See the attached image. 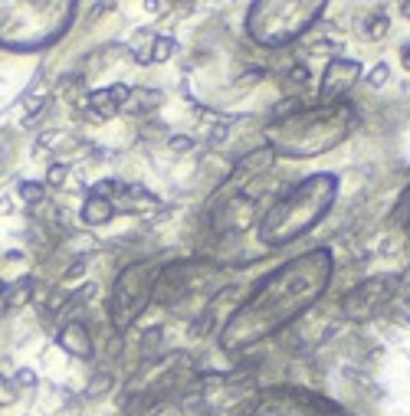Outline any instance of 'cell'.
Instances as JSON below:
<instances>
[{
    "label": "cell",
    "mask_w": 410,
    "mask_h": 416,
    "mask_svg": "<svg viewBox=\"0 0 410 416\" xmlns=\"http://www.w3.org/2000/svg\"><path fill=\"white\" fill-rule=\"evenodd\" d=\"M174 56V40H154L151 43V60L164 62V60H171Z\"/></svg>",
    "instance_id": "obj_10"
},
{
    "label": "cell",
    "mask_w": 410,
    "mask_h": 416,
    "mask_svg": "<svg viewBox=\"0 0 410 416\" xmlns=\"http://www.w3.org/2000/svg\"><path fill=\"white\" fill-rule=\"evenodd\" d=\"M358 72H361V66H358V62H351V60L332 62V66L325 69V79H322V99L342 95L345 89L355 82V76H358Z\"/></svg>",
    "instance_id": "obj_6"
},
{
    "label": "cell",
    "mask_w": 410,
    "mask_h": 416,
    "mask_svg": "<svg viewBox=\"0 0 410 416\" xmlns=\"http://www.w3.org/2000/svg\"><path fill=\"white\" fill-rule=\"evenodd\" d=\"M384 33H387V20L384 17L367 20V26H365V36H367V40H381Z\"/></svg>",
    "instance_id": "obj_11"
},
{
    "label": "cell",
    "mask_w": 410,
    "mask_h": 416,
    "mask_svg": "<svg viewBox=\"0 0 410 416\" xmlns=\"http://www.w3.org/2000/svg\"><path fill=\"white\" fill-rule=\"evenodd\" d=\"M20 197H23L26 204H40V200H43V187H40V184H23V187H20Z\"/></svg>",
    "instance_id": "obj_12"
},
{
    "label": "cell",
    "mask_w": 410,
    "mask_h": 416,
    "mask_svg": "<svg viewBox=\"0 0 410 416\" xmlns=\"http://www.w3.org/2000/svg\"><path fill=\"white\" fill-rule=\"evenodd\" d=\"M151 282H154V266L151 263L135 266V269H129L119 279L115 295H112V318H115L119 328H125V324L145 308L148 295H151Z\"/></svg>",
    "instance_id": "obj_5"
},
{
    "label": "cell",
    "mask_w": 410,
    "mask_h": 416,
    "mask_svg": "<svg viewBox=\"0 0 410 416\" xmlns=\"http://www.w3.org/2000/svg\"><path fill=\"white\" fill-rule=\"evenodd\" d=\"M63 177H66V168H63V164H60V168H50V180H53V184H63Z\"/></svg>",
    "instance_id": "obj_14"
},
{
    "label": "cell",
    "mask_w": 410,
    "mask_h": 416,
    "mask_svg": "<svg viewBox=\"0 0 410 416\" xmlns=\"http://www.w3.org/2000/svg\"><path fill=\"white\" fill-rule=\"evenodd\" d=\"M4 7L10 17L0 13V43L17 50L56 40L72 13L69 4H4Z\"/></svg>",
    "instance_id": "obj_3"
},
{
    "label": "cell",
    "mask_w": 410,
    "mask_h": 416,
    "mask_svg": "<svg viewBox=\"0 0 410 416\" xmlns=\"http://www.w3.org/2000/svg\"><path fill=\"white\" fill-rule=\"evenodd\" d=\"M60 344L69 351V354H76V357L92 354V338H89V328L82 322L66 324V328L60 332Z\"/></svg>",
    "instance_id": "obj_7"
},
{
    "label": "cell",
    "mask_w": 410,
    "mask_h": 416,
    "mask_svg": "<svg viewBox=\"0 0 410 416\" xmlns=\"http://www.w3.org/2000/svg\"><path fill=\"white\" fill-rule=\"evenodd\" d=\"M171 148H174V151H188V148H190V138H174Z\"/></svg>",
    "instance_id": "obj_15"
},
{
    "label": "cell",
    "mask_w": 410,
    "mask_h": 416,
    "mask_svg": "<svg viewBox=\"0 0 410 416\" xmlns=\"http://www.w3.org/2000/svg\"><path fill=\"white\" fill-rule=\"evenodd\" d=\"M328 272H332L328 253H308L292 266H282L266 282H259L257 295L239 308V314L223 332L227 348H243L249 341L266 338L269 332L282 328L292 314H299L312 298H318V292L328 282Z\"/></svg>",
    "instance_id": "obj_1"
},
{
    "label": "cell",
    "mask_w": 410,
    "mask_h": 416,
    "mask_svg": "<svg viewBox=\"0 0 410 416\" xmlns=\"http://www.w3.org/2000/svg\"><path fill=\"white\" fill-rule=\"evenodd\" d=\"M112 204L105 200V197H92L86 207H82V220L92 223V226H99V223H109L112 220Z\"/></svg>",
    "instance_id": "obj_8"
},
{
    "label": "cell",
    "mask_w": 410,
    "mask_h": 416,
    "mask_svg": "<svg viewBox=\"0 0 410 416\" xmlns=\"http://www.w3.org/2000/svg\"><path fill=\"white\" fill-rule=\"evenodd\" d=\"M335 200V177L332 174H318V177H306L299 187L286 194L273 210L259 223V236L269 246H282L289 239L302 236L312 223H318Z\"/></svg>",
    "instance_id": "obj_2"
},
{
    "label": "cell",
    "mask_w": 410,
    "mask_h": 416,
    "mask_svg": "<svg viewBox=\"0 0 410 416\" xmlns=\"http://www.w3.org/2000/svg\"><path fill=\"white\" fill-rule=\"evenodd\" d=\"M404 13H407V17H410V4H404Z\"/></svg>",
    "instance_id": "obj_19"
},
{
    "label": "cell",
    "mask_w": 410,
    "mask_h": 416,
    "mask_svg": "<svg viewBox=\"0 0 410 416\" xmlns=\"http://www.w3.org/2000/svg\"><path fill=\"white\" fill-rule=\"evenodd\" d=\"M7 292L10 285H4V279H0V308H7Z\"/></svg>",
    "instance_id": "obj_16"
},
{
    "label": "cell",
    "mask_w": 410,
    "mask_h": 416,
    "mask_svg": "<svg viewBox=\"0 0 410 416\" xmlns=\"http://www.w3.org/2000/svg\"><path fill=\"white\" fill-rule=\"evenodd\" d=\"M404 66L410 69V43H407V50H404Z\"/></svg>",
    "instance_id": "obj_18"
},
{
    "label": "cell",
    "mask_w": 410,
    "mask_h": 416,
    "mask_svg": "<svg viewBox=\"0 0 410 416\" xmlns=\"http://www.w3.org/2000/svg\"><path fill=\"white\" fill-rule=\"evenodd\" d=\"M367 82H371V85H384L387 82V66H374V69H371Z\"/></svg>",
    "instance_id": "obj_13"
},
{
    "label": "cell",
    "mask_w": 410,
    "mask_h": 416,
    "mask_svg": "<svg viewBox=\"0 0 410 416\" xmlns=\"http://www.w3.org/2000/svg\"><path fill=\"white\" fill-rule=\"evenodd\" d=\"M36 377H33V371H20V383H33Z\"/></svg>",
    "instance_id": "obj_17"
},
{
    "label": "cell",
    "mask_w": 410,
    "mask_h": 416,
    "mask_svg": "<svg viewBox=\"0 0 410 416\" xmlns=\"http://www.w3.org/2000/svg\"><path fill=\"white\" fill-rule=\"evenodd\" d=\"M30 285H33L30 279H20L17 285H10V292H7V305H10V308H20V305H23L26 298H30V292H33Z\"/></svg>",
    "instance_id": "obj_9"
},
{
    "label": "cell",
    "mask_w": 410,
    "mask_h": 416,
    "mask_svg": "<svg viewBox=\"0 0 410 416\" xmlns=\"http://www.w3.org/2000/svg\"><path fill=\"white\" fill-rule=\"evenodd\" d=\"M322 4H253L249 7V33L257 43L282 46L296 40L315 23Z\"/></svg>",
    "instance_id": "obj_4"
}]
</instances>
